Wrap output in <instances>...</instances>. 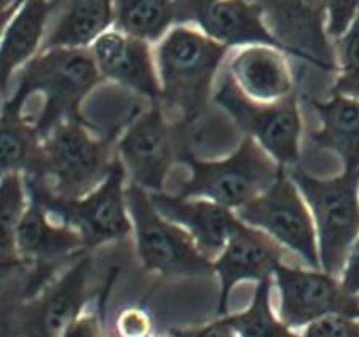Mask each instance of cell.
Instances as JSON below:
<instances>
[{
    "instance_id": "1",
    "label": "cell",
    "mask_w": 359,
    "mask_h": 337,
    "mask_svg": "<svg viewBox=\"0 0 359 337\" xmlns=\"http://www.w3.org/2000/svg\"><path fill=\"white\" fill-rule=\"evenodd\" d=\"M102 82L90 48L57 46L39 51L13 75L2 106L18 110L43 139L60 121L82 117L83 101Z\"/></svg>"
},
{
    "instance_id": "2",
    "label": "cell",
    "mask_w": 359,
    "mask_h": 337,
    "mask_svg": "<svg viewBox=\"0 0 359 337\" xmlns=\"http://www.w3.org/2000/svg\"><path fill=\"white\" fill-rule=\"evenodd\" d=\"M230 51L194 25H176L157 44L160 104L172 124H189L211 109Z\"/></svg>"
},
{
    "instance_id": "3",
    "label": "cell",
    "mask_w": 359,
    "mask_h": 337,
    "mask_svg": "<svg viewBox=\"0 0 359 337\" xmlns=\"http://www.w3.org/2000/svg\"><path fill=\"white\" fill-rule=\"evenodd\" d=\"M117 133L96 138L82 117L66 119L43 138L37 171L31 176L56 197L80 199L95 190L117 157Z\"/></svg>"
},
{
    "instance_id": "4",
    "label": "cell",
    "mask_w": 359,
    "mask_h": 337,
    "mask_svg": "<svg viewBox=\"0 0 359 337\" xmlns=\"http://www.w3.org/2000/svg\"><path fill=\"white\" fill-rule=\"evenodd\" d=\"M182 161L192 174L176 195L185 199H208L231 210L264 194L286 168L248 135L227 159L203 161L194 155H185Z\"/></svg>"
},
{
    "instance_id": "5",
    "label": "cell",
    "mask_w": 359,
    "mask_h": 337,
    "mask_svg": "<svg viewBox=\"0 0 359 337\" xmlns=\"http://www.w3.org/2000/svg\"><path fill=\"white\" fill-rule=\"evenodd\" d=\"M128 173L117 154L107 178L80 199H62L50 194L36 179L26 178L27 195L45 206L51 216L71 225L82 235L86 249L121 240L133 230L125 199Z\"/></svg>"
},
{
    "instance_id": "6",
    "label": "cell",
    "mask_w": 359,
    "mask_h": 337,
    "mask_svg": "<svg viewBox=\"0 0 359 337\" xmlns=\"http://www.w3.org/2000/svg\"><path fill=\"white\" fill-rule=\"evenodd\" d=\"M313 213L324 272L339 275L359 235V171L316 179L300 168H287Z\"/></svg>"
},
{
    "instance_id": "7",
    "label": "cell",
    "mask_w": 359,
    "mask_h": 337,
    "mask_svg": "<svg viewBox=\"0 0 359 337\" xmlns=\"http://www.w3.org/2000/svg\"><path fill=\"white\" fill-rule=\"evenodd\" d=\"M212 104L221 107L241 131L256 139L278 164L297 166L302 119L295 93L273 103L254 101L238 88L224 67L214 88Z\"/></svg>"
},
{
    "instance_id": "8",
    "label": "cell",
    "mask_w": 359,
    "mask_h": 337,
    "mask_svg": "<svg viewBox=\"0 0 359 337\" xmlns=\"http://www.w3.org/2000/svg\"><path fill=\"white\" fill-rule=\"evenodd\" d=\"M125 199L144 269L161 275H205L214 270L194 237L155 208L147 189L131 181Z\"/></svg>"
},
{
    "instance_id": "9",
    "label": "cell",
    "mask_w": 359,
    "mask_h": 337,
    "mask_svg": "<svg viewBox=\"0 0 359 337\" xmlns=\"http://www.w3.org/2000/svg\"><path fill=\"white\" fill-rule=\"evenodd\" d=\"M302 197L285 168L270 189L233 211L243 223L267 232L283 246L300 256L306 265L318 270L321 269L318 234Z\"/></svg>"
},
{
    "instance_id": "10",
    "label": "cell",
    "mask_w": 359,
    "mask_h": 337,
    "mask_svg": "<svg viewBox=\"0 0 359 337\" xmlns=\"http://www.w3.org/2000/svg\"><path fill=\"white\" fill-rule=\"evenodd\" d=\"M283 50L326 77L337 74L335 44L327 32V0H252Z\"/></svg>"
},
{
    "instance_id": "11",
    "label": "cell",
    "mask_w": 359,
    "mask_h": 337,
    "mask_svg": "<svg viewBox=\"0 0 359 337\" xmlns=\"http://www.w3.org/2000/svg\"><path fill=\"white\" fill-rule=\"evenodd\" d=\"M117 154L133 183L149 192L165 190L172 164L182 157V146L176 124L168 119L160 101L130 121L117 139Z\"/></svg>"
},
{
    "instance_id": "12",
    "label": "cell",
    "mask_w": 359,
    "mask_h": 337,
    "mask_svg": "<svg viewBox=\"0 0 359 337\" xmlns=\"http://www.w3.org/2000/svg\"><path fill=\"white\" fill-rule=\"evenodd\" d=\"M27 210L16 230V253L20 267L29 272L26 296L42 286L56 269L86 251L82 235L71 225L56 219L42 203L29 197Z\"/></svg>"
},
{
    "instance_id": "13",
    "label": "cell",
    "mask_w": 359,
    "mask_h": 337,
    "mask_svg": "<svg viewBox=\"0 0 359 337\" xmlns=\"http://www.w3.org/2000/svg\"><path fill=\"white\" fill-rule=\"evenodd\" d=\"M281 294V322L289 328L310 324L332 313L359 317V298L346 294L331 274L280 264L275 270Z\"/></svg>"
},
{
    "instance_id": "14",
    "label": "cell",
    "mask_w": 359,
    "mask_h": 337,
    "mask_svg": "<svg viewBox=\"0 0 359 337\" xmlns=\"http://www.w3.org/2000/svg\"><path fill=\"white\" fill-rule=\"evenodd\" d=\"M90 51L104 80L123 86L149 103L160 101L161 88L152 44L111 27L91 44Z\"/></svg>"
},
{
    "instance_id": "15",
    "label": "cell",
    "mask_w": 359,
    "mask_h": 337,
    "mask_svg": "<svg viewBox=\"0 0 359 337\" xmlns=\"http://www.w3.org/2000/svg\"><path fill=\"white\" fill-rule=\"evenodd\" d=\"M285 246L262 229L252 227L238 219L222 253L212 260L222 283L221 305L217 315L227 313L230 291L243 280H262L275 274L285 258Z\"/></svg>"
},
{
    "instance_id": "16",
    "label": "cell",
    "mask_w": 359,
    "mask_h": 337,
    "mask_svg": "<svg viewBox=\"0 0 359 337\" xmlns=\"http://www.w3.org/2000/svg\"><path fill=\"white\" fill-rule=\"evenodd\" d=\"M90 267V256L77 258L71 269L51 283L37 300L22 307L18 312V333L46 337L66 336L82 317Z\"/></svg>"
},
{
    "instance_id": "17",
    "label": "cell",
    "mask_w": 359,
    "mask_h": 337,
    "mask_svg": "<svg viewBox=\"0 0 359 337\" xmlns=\"http://www.w3.org/2000/svg\"><path fill=\"white\" fill-rule=\"evenodd\" d=\"M286 55L278 46L248 45L230 51L224 67L251 100L273 103L294 95V75Z\"/></svg>"
},
{
    "instance_id": "18",
    "label": "cell",
    "mask_w": 359,
    "mask_h": 337,
    "mask_svg": "<svg viewBox=\"0 0 359 337\" xmlns=\"http://www.w3.org/2000/svg\"><path fill=\"white\" fill-rule=\"evenodd\" d=\"M149 194L155 208L166 219L187 230L208 259L214 260L222 253L231 230L238 223V218L231 208L208 199L196 200V197L185 199L170 195L165 190Z\"/></svg>"
},
{
    "instance_id": "19",
    "label": "cell",
    "mask_w": 359,
    "mask_h": 337,
    "mask_svg": "<svg viewBox=\"0 0 359 337\" xmlns=\"http://www.w3.org/2000/svg\"><path fill=\"white\" fill-rule=\"evenodd\" d=\"M187 25L200 27L230 50L248 45H271L283 50L265 22L262 10L252 0H217L203 5L194 10Z\"/></svg>"
},
{
    "instance_id": "20",
    "label": "cell",
    "mask_w": 359,
    "mask_h": 337,
    "mask_svg": "<svg viewBox=\"0 0 359 337\" xmlns=\"http://www.w3.org/2000/svg\"><path fill=\"white\" fill-rule=\"evenodd\" d=\"M57 0H25L2 27L0 85L8 88L13 75L42 50Z\"/></svg>"
},
{
    "instance_id": "21",
    "label": "cell",
    "mask_w": 359,
    "mask_h": 337,
    "mask_svg": "<svg viewBox=\"0 0 359 337\" xmlns=\"http://www.w3.org/2000/svg\"><path fill=\"white\" fill-rule=\"evenodd\" d=\"M114 26V0H57L42 50L90 48Z\"/></svg>"
},
{
    "instance_id": "22",
    "label": "cell",
    "mask_w": 359,
    "mask_h": 337,
    "mask_svg": "<svg viewBox=\"0 0 359 337\" xmlns=\"http://www.w3.org/2000/svg\"><path fill=\"white\" fill-rule=\"evenodd\" d=\"M321 121L313 143L337 152L345 171H359V100L331 93L327 100L306 98Z\"/></svg>"
},
{
    "instance_id": "23",
    "label": "cell",
    "mask_w": 359,
    "mask_h": 337,
    "mask_svg": "<svg viewBox=\"0 0 359 337\" xmlns=\"http://www.w3.org/2000/svg\"><path fill=\"white\" fill-rule=\"evenodd\" d=\"M177 25V0H114V26L157 45Z\"/></svg>"
},
{
    "instance_id": "24",
    "label": "cell",
    "mask_w": 359,
    "mask_h": 337,
    "mask_svg": "<svg viewBox=\"0 0 359 337\" xmlns=\"http://www.w3.org/2000/svg\"><path fill=\"white\" fill-rule=\"evenodd\" d=\"M42 136L18 110L2 106L0 126V170L21 171L31 176L37 171Z\"/></svg>"
},
{
    "instance_id": "25",
    "label": "cell",
    "mask_w": 359,
    "mask_h": 337,
    "mask_svg": "<svg viewBox=\"0 0 359 337\" xmlns=\"http://www.w3.org/2000/svg\"><path fill=\"white\" fill-rule=\"evenodd\" d=\"M27 185L25 173H2L0 183V238H2V267L4 272L20 267L16 253V230L27 210Z\"/></svg>"
},
{
    "instance_id": "26",
    "label": "cell",
    "mask_w": 359,
    "mask_h": 337,
    "mask_svg": "<svg viewBox=\"0 0 359 337\" xmlns=\"http://www.w3.org/2000/svg\"><path fill=\"white\" fill-rule=\"evenodd\" d=\"M271 277L257 282L252 304L246 312L231 317L219 318L221 323L230 328L233 336L243 337H292L289 326L281 319H276L270 305Z\"/></svg>"
},
{
    "instance_id": "27",
    "label": "cell",
    "mask_w": 359,
    "mask_h": 337,
    "mask_svg": "<svg viewBox=\"0 0 359 337\" xmlns=\"http://www.w3.org/2000/svg\"><path fill=\"white\" fill-rule=\"evenodd\" d=\"M334 44L337 53V75L331 93L359 100V15Z\"/></svg>"
},
{
    "instance_id": "28",
    "label": "cell",
    "mask_w": 359,
    "mask_h": 337,
    "mask_svg": "<svg viewBox=\"0 0 359 337\" xmlns=\"http://www.w3.org/2000/svg\"><path fill=\"white\" fill-rule=\"evenodd\" d=\"M356 317L345 313H332L310 323L305 331L306 337H359V322Z\"/></svg>"
},
{
    "instance_id": "29",
    "label": "cell",
    "mask_w": 359,
    "mask_h": 337,
    "mask_svg": "<svg viewBox=\"0 0 359 337\" xmlns=\"http://www.w3.org/2000/svg\"><path fill=\"white\" fill-rule=\"evenodd\" d=\"M359 15V0H327V32L337 40Z\"/></svg>"
},
{
    "instance_id": "30",
    "label": "cell",
    "mask_w": 359,
    "mask_h": 337,
    "mask_svg": "<svg viewBox=\"0 0 359 337\" xmlns=\"http://www.w3.org/2000/svg\"><path fill=\"white\" fill-rule=\"evenodd\" d=\"M340 284L346 294H359V238L355 242V245H353L348 258H346L344 267V278H341Z\"/></svg>"
},
{
    "instance_id": "31",
    "label": "cell",
    "mask_w": 359,
    "mask_h": 337,
    "mask_svg": "<svg viewBox=\"0 0 359 337\" xmlns=\"http://www.w3.org/2000/svg\"><path fill=\"white\" fill-rule=\"evenodd\" d=\"M217 0H177V25H187L194 10Z\"/></svg>"
},
{
    "instance_id": "32",
    "label": "cell",
    "mask_w": 359,
    "mask_h": 337,
    "mask_svg": "<svg viewBox=\"0 0 359 337\" xmlns=\"http://www.w3.org/2000/svg\"><path fill=\"white\" fill-rule=\"evenodd\" d=\"M22 2L25 0H0V22H2V27L7 25Z\"/></svg>"
}]
</instances>
